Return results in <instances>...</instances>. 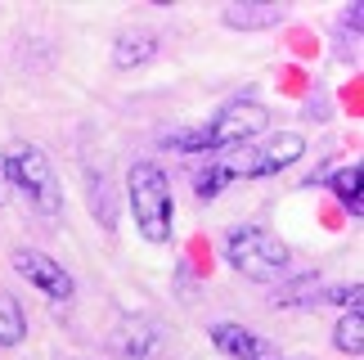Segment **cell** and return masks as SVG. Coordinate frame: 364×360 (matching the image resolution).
<instances>
[{
  "label": "cell",
  "instance_id": "cell-1",
  "mask_svg": "<svg viewBox=\"0 0 364 360\" xmlns=\"http://www.w3.org/2000/svg\"><path fill=\"white\" fill-rule=\"evenodd\" d=\"M270 127V113H265V104L257 100H239L230 108H220V113L207 122V127H193V131H176L171 149L180 154H216V149H239L247 140H257V135Z\"/></svg>",
  "mask_w": 364,
  "mask_h": 360
},
{
  "label": "cell",
  "instance_id": "cell-2",
  "mask_svg": "<svg viewBox=\"0 0 364 360\" xmlns=\"http://www.w3.org/2000/svg\"><path fill=\"white\" fill-rule=\"evenodd\" d=\"M126 198H131L135 226L149 243H171L176 234V198H171V180L162 176L158 162H135L126 176Z\"/></svg>",
  "mask_w": 364,
  "mask_h": 360
},
{
  "label": "cell",
  "instance_id": "cell-3",
  "mask_svg": "<svg viewBox=\"0 0 364 360\" xmlns=\"http://www.w3.org/2000/svg\"><path fill=\"white\" fill-rule=\"evenodd\" d=\"M0 171H5V185L18 189L46 221H54L63 212V189H59V180H54L50 158L41 154L36 144H14L5 154V162H0Z\"/></svg>",
  "mask_w": 364,
  "mask_h": 360
},
{
  "label": "cell",
  "instance_id": "cell-4",
  "mask_svg": "<svg viewBox=\"0 0 364 360\" xmlns=\"http://www.w3.org/2000/svg\"><path fill=\"white\" fill-rule=\"evenodd\" d=\"M225 261L243 280L270 284L288 270V243L279 234H270L265 226H234L225 234Z\"/></svg>",
  "mask_w": 364,
  "mask_h": 360
},
{
  "label": "cell",
  "instance_id": "cell-5",
  "mask_svg": "<svg viewBox=\"0 0 364 360\" xmlns=\"http://www.w3.org/2000/svg\"><path fill=\"white\" fill-rule=\"evenodd\" d=\"M306 154V140L297 131H279L270 135L265 144H239V149H230V158L220 162L230 176H247V180H257V176H279L284 167H292Z\"/></svg>",
  "mask_w": 364,
  "mask_h": 360
},
{
  "label": "cell",
  "instance_id": "cell-6",
  "mask_svg": "<svg viewBox=\"0 0 364 360\" xmlns=\"http://www.w3.org/2000/svg\"><path fill=\"white\" fill-rule=\"evenodd\" d=\"M14 270H18L36 293H46L50 302H68L73 288H77L73 275H68L50 253H36V248H18V253H14Z\"/></svg>",
  "mask_w": 364,
  "mask_h": 360
},
{
  "label": "cell",
  "instance_id": "cell-7",
  "mask_svg": "<svg viewBox=\"0 0 364 360\" xmlns=\"http://www.w3.org/2000/svg\"><path fill=\"white\" fill-rule=\"evenodd\" d=\"M212 342L225 356H234V360H284L274 342H265L261 334H252V329H243V324H230V320L212 324Z\"/></svg>",
  "mask_w": 364,
  "mask_h": 360
},
{
  "label": "cell",
  "instance_id": "cell-8",
  "mask_svg": "<svg viewBox=\"0 0 364 360\" xmlns=\"http://www.w3.org/2000/svg\"><path fill=\"white\" fill-rule=\"evenodd\" d=\"M225 27H239V32H261V27L284 23V5H270V0H252V5H225Z\"/></svg>",
  "mask_w": 364,
  "mask_h": 360
},
{
  "label": "cell",
  "instance_id": "cell-9",
  "mask_svg": "<svg viewBox=\"0 0 364 360\" xmlns=\"http://www.w3.org/2000/svg\"><path fill=\"white\" fill-rule=\"evenodd\" d=\"M153 54H158L153 32H126V36L113 41V63L117 68H139V63H149Z\"/></svg>",
  "mask_w": 364,
  "mask_h": 360
},
{
  "label": "cell",
  "instance_id": "cell-10",
  "mask_svg": "<svg viewBox=\"0 0 364 360\" xmlns=\"http://www.w3.org/2000/svg\"><path fill=\"white\" fill-rule=\"evenodd\" d=\"M333 347H338L342 356H360L364 351V311L351 307L338 320V329H333Z\"/></svg>",
  "mask_w": 364,
  "mask_h": 360
},
{
  "label": "cell",
  "instance_id": "cell-11",
  "mask_svg": "<svg viewBox=\"0 0 364 360\" xmlns=\"http://www.w3.org/2000/svg\"><path fill=\"white\" fill-rule=\"evenodd\" d=\"M27 338V315L18 307V297L0 293V347H18Z\"/></svg>",
  "mask_w": 364,
  "mask_h": 360
},
{
  "label": "cell",
  "instance_id": "cell-12",
  "mask_svg": "<svg viewBox=\"0 0 364 360\" xmlns=\"http://www.w3.org/2000/svg\"><path fill=\"white\" fill-rule=\"evenodd\" d=\"M153 342H158V329H153V320H131V324H126L122 329V334H117V351L122 356H135V360H144L149 351H153Z\"/></svg>",
  "mask_w": 364,
  "mask_h": 360
},
{
  "label": "cell",
  "instance_id": "cell-13",
  "mask_svg": "<svg viewBox=\"0 0 364 360\" xmlns=\"http://www.w3.org/2000/svg\"><path fill=\"white\" fill-rule=\"evenodd\" d=\"M360 162H351V167H342L338 176H333V194H338V198H342V207H346V212H351V216H360L364 212V203H360Z\"/></svg>",
  "mask_w": 364,
  "mask_h": 360
},
{
  "label": "cell",
  "instance_id": "cell-14",
  "mask_svg": "<svg viewBox=\"0 0 364 360\" xmlns=\"http://www.w3.org/2000/svg\"><path fill=\"white\" fill-rule=\"evenodd\" d=\"M230 180H234V176H230L225 167H220V162H212V167H207V171H198V180H193V194H198V198L207 203V198H216V194L225 189Z\"/></svg>",
  "mask_w": 364,
  "mask_h": 360
},
{
  "label": "cell",
  "instance_id": "cell-15",
  "mask_svg": "<svg viewBox=\"0 0 364 360\" xmlns=\"http://www.w3.org/2000/svg\"><path fill=\"white\" fill-rule=\"evenodd\" d=\"M9 198V185H5V171H0V203Z\"/></svg>",
  "mask_w": 364,
  "mask_h": 360
}]
</instances>
